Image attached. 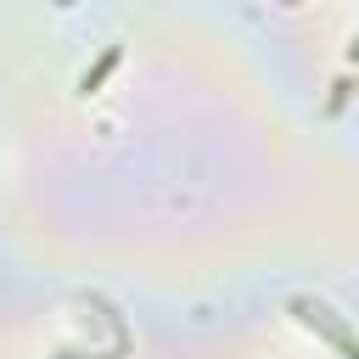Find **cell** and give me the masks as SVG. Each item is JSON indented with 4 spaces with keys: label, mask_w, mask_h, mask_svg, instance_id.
<instances>
[{
    "label": "cell",
    "mask_w": 359,
    "mask_h": 359,
    "mask_svg": "<svg viewBox=\"0 0 359 359\" xmlns=\"http://www.w3.org/2000/svg\"><path fill=\"white\" fill-rule=\"evenodd\" d=\"M292 314H297L303 325H320V331H325V337H331L342 353H353V342H348V325H342V320H331V309H325V303H309V297H297V303H292Z\"/></svg>",
    "instance_id": "6da1fadb"
},
{
    "label": "cell",
    "mask_w": 359,
    "mask_h": 359,
    "mask_svg": "<svg viewBox=\"0 0 359 359\" xmlns=\"http://www.w3.org/2000/svg\"><path fill=\"white\" fill-rule=\"evenodd\" d=\"M118 56H123V50H118V45H107V56H101V62H95V67H90V73H84V79H79V90H84V95H90V90H95V84H101V79H107V73H112V67H118Z\"/></svg>",
    "instance_id": "7a4b0ae2"
}]
</instances>
